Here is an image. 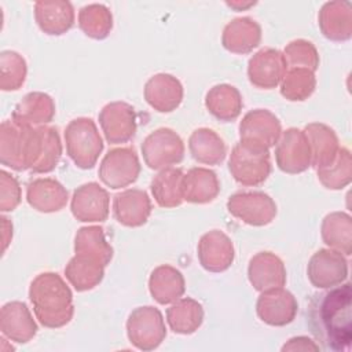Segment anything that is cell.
Instances as JSON below:
<instances>
[{"mask_svg":"<svg viewBox=\"0 0 352 352\" xmlns=\"http://www.w3.org/2000/svg\"><path fill=\"white\" fill-rule=\"evenodd\" d=\"M352 289L341 283L315 294L308 305V327L326 351H348L352 341Z\"/></svg>","mask_w":352,"mask_h":352,"instance_id":"cell-1","label":"cell"},{"mask_svg":"<svg viewBox=\"0 0 352 352\" xmlns=\"http://www.w3.org/2000/svg\"><path fill=\"white\" fill-rule=\"evenodd\" d=\"M29 300L36 319L47 329L63 327L74 315L73 293L56 272L38 274L30 282Z\"/></svg>","mask_w":352,"mask_h":352,"instance_id":"cell-2","label":"cell"},{"mask_svg":"<svg viewBox=\"0 0 352 352\" xmlns=\"http://www.w3.org/2000/svg\"><path fill=\"white\" fill-rule=\"evenodd\" d=\"M66 154L80 169H92L103 151V140L92 118L78 117L65 128Z\"/></svg>","mask_w":352,"mask_h":352,"instance_id":"cell-3","label":"cell"},{"mask_svg":"<svg viewBox=\"0 0 352 352\" xmlns=\"http://www.w3.org/2000/svg\"><path fill=\"white\" fill-rule=\"evenodd\" d=\"M228 170L234 180L245 187L260 186L271 173L270 150L238 142L231 150Z\"/></svg>","mask_w":352,"mask_h":352,"instance_id":"cell-4","label":"cell"},{"mask_svg":"<svg viewBox=\"0 0 352 352\" xmlns=\"http://www.w3.org/2000/svg\"><path fill=\"white\" fill-rule=\"evenodd\" d=\"M62 157V143L54 126H32L26 146V169L33 173L52 172Z\"/></svg>","mask_w":352,"mask_h":352,"instance_id":"cell-5","label":"cell"},{"mask_svg":"<svg viewBox=\"0 0 352 352\" xmlns=\"http://www.w3.org/2000/svg\"><path fill=\"white\" fill-rule=\"evenodd\" d=\"M144 164L154 170L177 165L184 158V143L177 132L170 128H158L150 132L142 146Z\"/></svg>","mask_w":352,"mask_h":352,"instance_id":"cell-6","label":"cell"},{"mask_svg":"<svg viewBox=\"0 0 352 352\" xmlns=\"http://www.w3.org/2000/svg\"><path fill=\"white\" fill-rule=\"evenodd\" d=\"M126 336L139 351L157 349L166 337L161 311L151 305L135 308L126 319Z\"/></svg>","mask_w":352,"mask_h":352,"instance_id":"cell-7","label":"cell"},{"mask_svg":"<svg viewBox=\"0 0 352 352\" xmlns=\"http://www.w3.org/2000/svg\"><path fill=\"white\" fill-rule=\"evenodd\" d=\"M140 169V161L133 147H117L104 154L98 175L106 187L118 190L135 183Z\"/></svg>","mask_w":352,"mask_h":352,"instance_id":"cell-8","label":"cell"},{"mask_svg":"<svg viewBox=\"0 0 352 352\" xmlns=\"http://www.w3.org/2000/svg\"><path fill=\"white\" fill-rule=\"evenodd\" d=\"M231 216L253 227L270 224L276 216L275 201L264 191H236L227 199Z\"/></svg>","mask_w":352,"mask_h":352,"instance_id":"cell-9","label":"cell"},{"mask_svg":"<svg viewBox=\"0 0 352 352\" xmlns=\"http://www.w3.org/2000/svg\"><path fill=\"white\" fill-rule=\"evenodd\" d=\"M307 276L312 286L323 290L344 283L348 278L346 256L330 248L319 249L308 261Z\"/></svg>","mask_w":352,"mask_h":352,"instance_id":"cell-10","label":"cell"},{"mask_svg":"<svg viewBox=\"0 0 352 352\" xmlns=\"http://www.w3.org/2000/svg\"><path fill=\"white\" fill-rule=\"evenodd\" d=\"M282 133L279 118L267 109L248 111L239 122V142L267 148L274 147Z\"/></svg>","mask_w":352,"mask_h":352,"instance_id":"cell-11","label":"cell"},{"mask_svg":"<svg viewBox=\"0 0 352 352\" xmlns=\"http://www.w3.org/2000/svg\"><path fill=\"white\" fill-rule=\"evenodd\" d=\"M278 168L289 175L305 172L311 166V148L304 131L289 128L280 133L275 144Z\"/></svg>","mask_w":352,"mask_h":352,"instance_id":"cell-12","label":"cell"},{"mask_svg":"<svg viewBox=\"0 0 352 352\" xmlns=\"http://www.w3.org/2000/svg\"><path fill=\"white\" fill-rule=\"evenodd\" d=\"M72 214L81 223H102L110 212V197L106 188L96 182L81 184L73 191L70 201Z\"/></svg>","mask_w":352,"mask_h":352,"instance_id":"cell-13","label":"cell"},{"mask_svg":"<svg viewBox=\"0 0 352 352\" xmlns=\"http://www.w3.org/2000/svg\"><path fill=\"white\" fill-rule=\"evenodd\" d=\"M99 125L110 144L126 143L136 133L135 109L126 102H110L99 113Z\"/></svg>","mask_w":352,"mask_h":352,"instance_id":"cell-14","label":"cell"},{"mask_svg":"<svg viewBox=\"0 0 352 352\" xmlns=\"http://www.w3.org/2000/svg\"><path fill=\"white\" fill-rule=\"evenodd\" d=\"M296 297L283 287L261 292L256 301V312L261 322L268 326L282 327L292 323L297 315Z\"/></svg>","mask_w":352,"mask_h":352,"instance_id":"cell-15","label":"cell"},{"mask_svg":"<svg viewBox=\"0 0 352 352\" xmlns=\"http://www.w3.org/2000/svg\"><path fill=\"white\" fill-rule=\"evenodd\" d=\"M287 65L282 51L275 48H261L248 62V78L252 85L260 89L276 88L285 73Z\"/></svg>","mask_w":352,"mask_h":352,"instance_id":"cell-16","label":"cell"},{"mask_svg":"<svg viewBox=\"0 0 352 352\" xmlns=\"http://www.w3.org/2000/svg\"><path fill=\"white\" fill-rule=\"evenodd\" d=\"M199 264L209 272H223L231 267L235 249L231 238L221 230L205 232L197 246Z\"/></svg>","mask_w":352,"mask_h":352,"instance_id":"cell-17","label":"cell"},{"mask_svg":"<svg viewBox=\"0 0 352 352\" xmlns=\"http://www.w3.org/2000/svg\"><path fill=\"white\" fill-rule=\"evenodd\" d=\"M184 89L179 78L169 73L151 76L143 88V96L148 106L158 113H172L183 102Z\"/></svg>","mask_w":352,"mask_h":352,"instance_id":"cell-18","label":"cell"},{"mask_svg":"<svg viewBox=\"0 0 352 352\" xmlns=\"http://www.w3.org/2000/svg\"><path fill=\"white\" fill-rule=\"evenodd\" d=\"M32 126L4 120L0 125V161L16 172L26 170V146Z\"/></svg>","mask_w":352,"mask_h":352,"instance_id":"cell-19","label":"cell"},{"mask_svg":"<svg viewBox=\"0 0 352 352\" xmlns=\"http://www.w3.org/2000/svg\"><path fill=\"white\" fill-rule=\"evenodd\" d=\"M248 279L253 289L265 292L286 285V268L279 256L272 252H258L248 265Z\"/></svg>","mask_w":352,"mask_h":352,"instance_id":"cell-20","label":"cell"},{"mask_svg":"<svg viewBox=\"0 0 352 352\" xmlns=\"http://www.w3.org/2000/svg\"><path fill=\"white\" fill-rule=\"evenodd\" d=\"M114 219L125 227H140L151 214L148 194L140 188H126L113 197Z\"/></svg>","mask_w":352,"mask_h":352,"instance_id":"cell-21","label":"cell"},{"mask_svg":"<svg viewBox=\"0 0 352 352\" xmlns=\"http://www.w3.org/2000/svg\"><path fill=\"white\" fill-rule=\"evenodd\" d=\"M0 330L16 344H26L37 334V323L23 301H8L0 311Z\"/></svg>","mask_w":352,"mask_h":352,"instance_id":"cell-22","label":"cell"},{"mask_svg":"<svg viewBox=\"0 0 352 352\" xmlns=\"http://www.w3.org/2000/svg\"><path fill=\"white\" fill-rule=\"evenodd\" d=\"M322 34L331 41H348L352 37V4L344 0L324 3L318 14Z\"/></svg>","mask_w":352,"mask_h":352,"instance_id":"cell-23","label":"cell"},{"mask_svg":"<svg viewBox=\"0 0 352 352\" xmlns=\"http://www.w3.org/2000/svg\"><path fill=\"white\" fill-rule=\"evenodd\" d=\"M69 199V192L60 182L52 177H38L26 187L28 204L41 213L62 210Z\"/></svg>","mask_w":352,"mask_h":352,"instance_id":"cell-24","label":"cell"},{"mask_svg":"<svg viewBox=\"0 0 352 352\" xmlns=\"http://www.w3.org/2000/svg\"><path fill=\"white\" fill-rule=\"evenodd\" d=\"M34 19L41 32L50 36H60L74 25V7L66 0L36 1Z\"/></svg>","mask_w":352,"mask_h":352,"instance_id":"cell-25","label":"cell"},{"mask_svg":"<svg viewBox=\"0 0 352 352\" xmlns=\"http://www.w3.org/2000/svg\"><path fill=\"white\" fill-rule=\"evenodd\" d=\"M261 41V26L250 16H239L230 21L221 33L223 47L232 52L245 55L258 47Z\"/></svg>","mask_w":352,"mask_h":352,"instance_id":"cell-26","label":"cell"},{"mask_svg":"<svg viewBox=\"0 0 352 352\" xmlns=\"http://www.w3.org/2000/svg\"><path fill=\"white\" fill-rule=\"evenodd\" d=\"M55 111V102L48 94L33 91L16 103L11 118L22 125L43 126L54 120Z\"/></svg>","mask_w":352,"mask_h":352,"instance_id":"cell-27","label":"cell"},{"mask_svg":"<svg viewBox=\"0 0 352 352\" xmlns=\"http://www.w3.org/2000/svg\"><path fill=\"white\" fill-rule=\"evenodd\" d=\"M311 148V166L319 169L330 165L340 150V142L333 128L323 122H309L304 128Z\"/></svg>","mask_w":352,"mask_h":352,"instance_id":"cell-28","label":"cell"},{"mask_svg":"<svg viewBox=\"0 0 352 352\" xmlns=\"http://www.w3.org/2000/svg\"><path fill=\"white\" fill-rule=\"evenodd\" d=\"M148 290L158 304H172L183 297L186 292V280L177 268L169 264H162L151 271L148 278Z\"/></svg>","mask_w":352,"mask_h":352,"instance_id":"cell-29","label":"cell"},{"mask_svg":"<svg viewBox=\"0 0 352 352\" xmlns=\"http://www.w3.org/2000/svg\"><path fill=\"white\" fill-rule=\"evenodd\" d=\"M183 198L191 204H209L216 199L220 192V182L209 168L195 166L183 176Z\"/></svg>","mask_w":352,"mask_h":352,"instance_id":"cell-30","label":"cell"},{"mask_svg":"<svg viewBox=\"0 0 352 352\" xmlns=\"http://www.w3.org/2000/svg\"><path fill=\"white\" fill-rule=\"evenodd\" d=\"M205 107L219 121L230 122L236 120L242 111V95L231 84H217L206 92Z\"/></svg>","mask_w":352,"mask_h":352,"instance_id":"cell-31","label":"cell"},{"mask_svg":"<svg viewBox=\"0 0 352 352\" xmlns=\"http://www.w3.org/2000/svg\"><path fill=\"white\" fill-rule=\"evenodd\" d=\"M191 157L204 165H219L227 155V146L223 138L210 128H198L188 138Z\"/></svg>","mask_w":352,"mask_h":352,"instance_id":"cell-32","label":"cell"},{"mask_svg":"<svg viewBox=\"0 0 352 352\" xmlns=\"http://www.w3.org/2000/svg\"><path fill=\"white\" fill-rule=\"evenodd\" d=\"M183 169L172 166L160 170L153 177L150 183V191L158 206L170 209L183 204Z\"/></svg>","mask_w":352,"mask_h":352,"instance_id":"cell-33","label":"cell"},{"mask_svg":"<svg viewBox=\"0 0 352 352\" xmlns=\"http://www.w3.org/2000/svg\"><path fill=\"white\" fill-rule=\"evenodd\" d=\"M166 322L176 334H192L204 322V308L191 297H180L166 309Z\"/></svg>","mask_w":352,"mask_h":352,"instance_id":"cell-34","label":"cell"},{"mask_svg":"<svg viewBox=\"0 0 352 352\" xmlns=\"http://www.w3.org/2000/svg\"><path fill=\"white\" fill-rule=\"evenodd\" d=\"M320 235L324 245L341 252L344 256L352 254V219L346 212H331L322 220Z\"/></svg>","mask_w":352,"mask_h":352,"instance_id":"cell-35","label":"cell"},{"mask_svg":"<svg viewBox=\"0 0 352 352\" xmlns=\"http://www.w3.org/2000/svg\"><path fill=\"white\" fill-rule=\"evenodd\" d=\"M74 253L99 261L104 267L113 258V248L106 239L104 230L99 226H85L77 230Z\"/></svg>","mask_w":352,"mask_h":352,"instance_id":"cell-36","label":"cell"},{"mask_svg":"<svg viewBox=\"0 0 352 352\" xmlns=\"http://www.w3.org/2000/svg\"><path fill=\"white\" fill-rule=\"evenodd\" d=\"M104 268L99 261L74 254L65 267V276L77 292H87L102 282Z\"/></svg>","mask_w":352,"mask_h":352,"instance_id":"cell-37","label":"cell"},{"mask_svg":"<svg viewBox=\"0 0 352 352\" xmlns=\"http://www.w3.org/2000/svg\"><path fill=\"white\" fill-rule=\"evenodd\" d=\"M78 28L80 30L95 40L106 38L113 29L111 11L99 3L87 4L78 11Z\"/></svg>","mask_w":352,"mask_h":352,"instance_id":"cell-38","label":"cell"},{"mask_svg":"<svg viewBox=\"0 0 352 352\" xmlns=\"http://www.w3.org/2000/svg\"><path fill=\"white\" fill-rule=\"evenodd\" d=\"M280 95L290 102L307 100L316 88L315 73L304 67L287 69L280 81Z\"/></svg>","mask_w":352,"mask_h":352,"instance_id":"cell-39","label":"cell"},{"mask_svg":"<svg viewBox=\"0 0 352 352\" xmlns=\"http://www.w3.org/2000/svg\"><path fill=\"white\" fill-rule=\"evenodd\" d=\"M318 179L329 190H342L352 180V158L346 147H340L336 160L323 168L316 169Z\"/></svg>","mask_w":352,"mask_h":352,"instance_id":"cell-40","label":"cell"},{"mask_svg":"<svg viewBox=\"0 0 352 352\" xmlns=\"http://www.w3.org/2000/svg\"><path fill=\"white\" fill-rule=\"evenodd\" d=\"M28 74L25 58L16 51L6 50L0 52V88L1 91H18Z\"/></svg>","mask_w":352,"mask_h":352,"instance_id":"cell-41","label":"cell"},{"mask_svg":"<svg viewBox=\"0 0 352 352\" xmlns=\"http://www.w3.org/2000/svg\"><path fill=\"white\" fill-rule=\"evenodd\" d=\"M282 54L285 56L287 69L304 67L315 73L319 67V52L314 43L305 38H296L290 41Z\"/></svg>","mask_w":352,"mask_h":352,"instance_id":"cell-42","label":"cell"},{"mask_svg":"<svg viewBox=\"0 0 352 352\" xmlns=\"http://www.w3.org/2000/svg\"><path fill=\"white\" fill-rule=\"evenodd\" d=\"M22 199V191L18 180L7 170H0V210L12 212Z\"/></svg>","mask_w":352,"mask_h":352,"instance_id":"cell-43","label":"cell"},{"mask_svg":"<svg viewBox=\"0 0 352 352\" xmlns=\"http://www.w3.org/2000/svg\"><path fill=\"white\" fill-rule=\"evenodd\" d=\"M280 349L283 352L285 351H319L320 346L307 336H297V337H292Z\"/></svg>","mask_w":352,"mask_h":352,"instance_id":"cell-44","label":"cell"},{"mask_svg":"<svg viewBox=\"0 0 352 352\" xmlns=\"http://www.w3.org/2000/svg\"><path fill=\"white\" fill-rule=\"evenodd\" d=\"M0 220H1V230H3V252H6L12 239V223L6 216H1Z\"/></svg>","mask_w":352,"mask_h":352,"instance_id":"cell-45","label":"cell"},{"mask_svg":"<svg viewBox=\"0 0 352 352\" xmlns=\"http://www.w3.org/2000/svg\"><path fill=\"white\" fill-rule=\"evenodd\" d=\"M256 3L254 1H248V3H241V1H227V6L236 10V11H241V10H246L252 6H254Z\"/></svg>","mask_w":352,"mask_h":352,"instance_id":"cell-46","label":"cell"}]
</instances>
